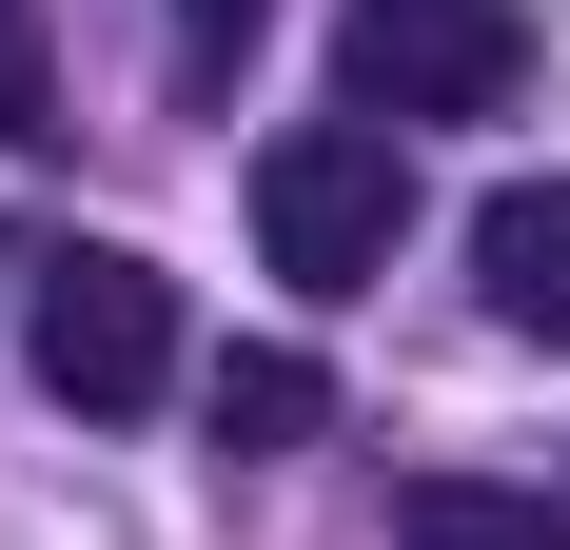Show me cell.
Segmentation results:
<instances>
[{
	"mask_svg": "<svg viewBox=\"0 0 570 550\" xmlns=\"http://www.w3.org/2000/svg\"><path fill=\"white\" fill-rule=\"evenodd\" d=\"M256 236H276L295 295H374L413 236V158H394V118H295L276 158H256Z\"/></svg>",
	"mask_w": 570,
	"mask_h": 550,
	"instance_id": "obj_1",
	"label": "cell"
},
{
	"mask_svg": "<svg viewBox=\"0 0 570 550\" xmlns=\"http://www.w3.org/2000/svg\"><path fill=\"white\" fill-rule=\"evenodd\" d=\"M531 79V0H354V118H492Z\"/></svg>",
	"mask_w": 570,
	"mask_h": 550,
	"instance_id": "obj_2",
	"label": "cell"
},
{
	"mask_svg": "<svg viewBox=\"0 0 570 550\" xmlns=\"http://www.w3.org/2000/svg\"><path fill=\"white\" fill-rule=\"evenodd\" d=\"M20 315H40V393H79V413H138V393L177 374V295H158V256H99V236H59Z\"/></svg>",
	"mask_w": 570,
	"mask_h": 550,
	"instance_id": "obj_3",
	"label": "cell"
},
{
	"mask_svg": "<svg viewBox=\"0 0 570 550\" xmlns=\"http://www.w3.org/2000/svg\"><path fill=\"white\" fill-rule=\"evenodd\" d=\"M472 295L512 334H570V177H492L472 197Z\"/></svg>",
	"mask_w": 570,
	"mask_h": 550,
	"instance_id": "obj_4",
	"label": "cell"
},
{
	"mask_svg": "<svg viewBox=\"0 0 570 550\" xmlns=\"http://www.w3.org/2000/svg\"><path fill=\"white\" fill-rule=\"evenodd\" d=\"M394 550H570L551 492H492V472H413L394 492Z\"/></svg>",
	"mask_w": 570,
	"mask_h": 550,
	"instance_id": "obj_5",
	"label": "cell"
},
{
	"mask_svg": "<svg viewBox=\"0 0 570 550\" xmlns=\"http://www.w3.org/2000/svg\"><path fill=\"white\" fill-rule=\"evenodd\" d=\"M315 413H335V374H315L295 334H256V354H217V452H295Z\"/></svg>",
	"mask_w": 570,
	"mask_h": 550,
	"instance_id": "obj_6",
	"label": "cell"
},
{
	"mask_svg": "<svg viewBox=\"0 0 570 550\" xmlns=\"http://www.w3.org/2000/svg\"><path fill=\"white\" fill-rule=\"evenodd\" d=\"M0 138H59V59H40V0H0Z\"/></svg>",
	"mask_w": 570,
	"mask_h": 550,
	"instance_id": "obj_7",
	"label": "cell"
},
{
	"mask_svg": "<svg viewBox=\"0 0 570 550\" xmlns=\"http://www.w3.org/2000/svg\"><path fill=\"white\" fill-rule=\"evenodd\" d=\"M256 20H276V0H177V59H197V79H217V59L256 40Z\"/></svg>",
	"mask_w": 570,
	"mask_h": 550,
	"instance_id": "obj_8",
	"label": "cell"
}]
</instances>
